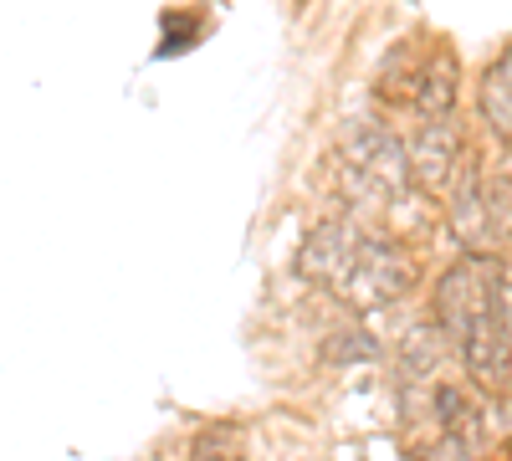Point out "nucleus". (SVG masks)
Instances as JSON below:
<instances>
[{
	"label": "nucleus",
	"mask_w": 512,
	"mask_h": 461,
	"mask_svg": "<svg viewBox=\"0 0 512 461\" xmlns=\"http://www.w3.org/2000/svg\"><path fill=\"white\" fill-rule=\"evenodd\" d=\"M441 328L451 333V344L461 364L477 374L482 385L507 390V359H512V298H507V262L492 251H466V257L441 277L436 292Z\"/></svg>",
	"instance_id": "obj_1"
},
{
	"label": "nucleus",
	"mask_w": 512,
	"mask_h": 461,
	"mask_svg": "<svg viewBox=\"0 0 512 461\" xmlns=\"http://www.w3.org/2000/svg\"><path fill=\"white\" fill-rule=\"evenodd\" d=\"M338 154H344V190L359 200V211H384L395 195L410 190L405 144L384 123H349Z\"/></svg>",
	"instance_id": "obj_2"
},
{
	"label": "nucleus",
	"mask_w": 512,
	"mask_h": 461,
	"mask_svg": "<svg viewBox=\"0 0 512 461\" xmlns=\"http://www.w3.org/2000/svg\"><path fill=\"white\" fill-rule=\"evenodd\" d=\"M410 277H415V272H410V262L400 257V246H395V241H379V236L359 231L354 246H349V257L338 262V272H333L328 287H333L349 308L374 313V308L400 303V298H405V287H410Z\"/></svg>",
	"instance_id": "obj_3"
},
{
	"label": "nucleus",
	"mask_w": 512,
	"mask_h": 461,
	"mask_svg": "<svg viewBox=\"0 0 512 461\" xmlns=\"http://www.w3.org/2000/svg\"><path fill=\"white\" fill-rule=\"evenodd\" d=\"M456 159H461V134H456V118H425L410 149H405V164H410V180H420L425 190H451L456 180Z\"/></svg>",
	"instance_id": "obj_4"
},
{
	"label": "nucleus",
	"mask_w": 512,
	"mask_h": 461,
	"mask_svg": "<svg viewBox=\"0 0 512 461\" xmlns=\"http://www.w3.org/2000/svg\"><path fill=\"white\" fill-rule=\"evenodd\" d=\"M354 236H359V226H354V221H344V216L318 221V226L303 236V246H297V272L328 287V282H333V272H338V262L349 257Z\"/></svg>",
	"instance_id": "obj_5"
},
{
	"label": "nucleus",
	"mask_w": 512,
	"mask_h": 461,
	"mask_svg": "<svg viewBox=\"0 0 512 461\" xmlns=\"http://www.w3.org/2000/svg\"><path fill=\"white\" fill-rule=\"evenodd\" d=\"M410 103H415L420 118H451V108H456V62L451 57H431V62H425L415 72Z\"/></svg>",
	"instance_id": "obj_6"
},
{
	"label": "nucleus",
	"mask_w": 512,
	"mask_h": 461,
	"mask_svg": "<svg viewBox=\"0 0 512 461\" xmlns=\"http://www.w3.org/2000/svg\"><path fill=\"white\" fill-rule=\"evenodd\" d=\"M512 57L507 52H497V62L487 67V77H482V118L492 123V134L507 144V134H512Z\"/></svg>",
	"instance_id": "obj_7"
},
{
	"label": "nucleus",
	"mask_w": 512,
	"mask_h": 461,
	"mask_svg": "<svg viewBox=\"0 0 512 461\" xmlns=\"http://www.w3.org/2000/svg\"><path fill=\"white\" fill-rule=\"evenodd\" d=\"M246 456V436L241 426H210L195 441V461H241Z\"/></svg>",
	"instance_id": "obj_8"
}]
</instances>
